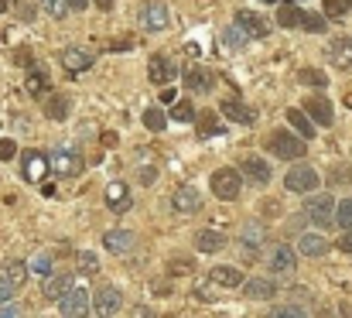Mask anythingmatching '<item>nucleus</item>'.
<instances>
[{"mask_svg": "<svg viewBox=\"0 0 352 318\" xmlns=\"http://www.w3.org/2000/svg\"><path fill=\"white\" fill-rule=\"evenodd\" d=\"M10 295H14V291H10V288H3V284H0V308H3V305H10Z\"/></svg>", "mask_w": 352, "mask_h": 318, "instance_id": "obj_50", "label": "nucleus"}, {"mask_svg": "<svg viewBox=\"0 0 352 318\" xmlns=\"http://www.w3.org/2000/svg\"><path fill=\"white\" fill-rule=\"evenodd\" d=\"M65 3H69V10H86L89 0H65Z\"/></svg>", "mask_w": 352, "mask_h": 318, "instance_id": "obj_52", "label": "nucleus"}, {"mask_svg": "<svg viewBox=\"0 0 352 318\" xmlns=\"http://www.w3.org/2000/svg\"><path fill=\"white\" fill-rule=\"evenodd\" d=\"M212 192H216L223 202L239 199V192H243L239 171H236V168H219V171H212Z\"/></svg>", "mask_w": 352, "mask_h": 318, "instance_id": "obj_3", "label": "nucleus"}, {"mask_svg": "<svg viewBox=\"0 0 352 318\" xmlns=\"http://www.w3.org/2000/svg\"><path fill=\"white\" fill-rule=\"evenodd\" d=\"M325 250H329V240H325V236H318V233L298 236V253H305V257H322Z\"/></svg>", "mask_w": 352, "mask_h": 318, "instance_id": "obj_25", "label": "nucleus"}, {"mask_svg": "<svg viewBox=\"0 0 352 318\" xmlns=\"http://www.w3.org/2000/svg\"><path fill=\"white\" fill-rule=\"evenodd\" d=\"M223 116H230L233 123H256V109L246 103H239V100H223Z\"/></svg>", "mask_w": 352, "mask_h": 318, "instance_id": "obj_21", "label": "nucleus"}, {"mask_svg": "<svg viewBox=\"0 0 352 318\" xmlns=\"http://www.w3.org/2000/svg\"><path fill=\"white\" fill-rule=\"evenodd\" d=\"M175 76H178L175 59H168V55H154V59L147 62V79H151L154 86H171Z\"/></svg>", "mask_w": 352, "mask_h": 318, "instance_id": "obj_6", "label": "nucleus"}, {"mask_svg": "<svg viewBox=\"0 0 352 318\" xmlns=\"http://www.w3.org/2000/svg\"><path fill=\"white\" fill-rule=\"evenodd\" d=\"M267 151H270V154H277L280 161H298V158L305 154V140L291 137L287 130H277V134H270V137H267Z\"/></svg>", "mask_w": 352, "mask_h": 318, "instance_id": "obj_1", "label": "nucleus"}, {"mask_svg": "<svg viewBox=\"0 0 352 318\" xmlns=\"http://www.w3.org/2000/svg\"><path fill=\"white\" fill-rule=\"evenodd\" d=\"M48 168H52V161H48V154H41V151H28V154L21 158V175H24L28 182H45Z\"/></svg>", "mask_w": 352, "mask_h": 318, "instance_id": "obj_9", "label": "nucleus"}, {"mask_svg": "<svg viewBox=\"0 0 352 318\" xmlns=\"http://www.w3.org/2000/svg\"><path fill=\"white\" fill-rule=\"evenodd\" d=\"M93 3H96L100 10H113V0H93Z\"/></svg>", "mask_w": 352, "mask_h": 318, "instance_id": "obj_56", "label": "nucleus"}, {"mask_svg": "<svg viewBox=\"0 0 352 318\" xmlns=\"http://www.w3.org/2000/svg\"><path fill=\"white\" fill-rule=\"evenodd\" d=\"M346 10H349V7H346V0H325V7H322V14H325V17H332V21H342V17H346Z\"/></svg>", "mask_w": 352, "mask_h": 318, "instance_id": "obj_38", "label": "nucleus"}, {"mask_svg": "<svg viewBox=\"0 0 352 318\" xmlns=\"http://www.w3.org/2000/svg\"><path fill=\"white\" fill-rule=\"evenodd\" d=\"M270 318H305V315L294 312V308H284V312H277V315H270Z\"/></svg>", "mask_w": 352, "mask_h": 318, "instance_id": "obj_51", "label": "nucleus"}, {"mask_svg": "<svg viewBox=\"0 0 352 318\" xmlns=\"http://www.w3.org/2000/svg\"><path fill=\"white\" fill-rule=\"evenodd\" d=\"M144 127H147V130H164V127H168V113H164L161 106H147V109H144Z\"/></svg>", "mask_w": 352, "mask_h": 318, "instance_id": "obj_32", "label": "nucleus"}, {"mask_svg": "<svg viewBox=\"0 0 352 318\" xmlns=\"http://www.w3.org/2000/svg\"><path fill=\"white\" fill-rule=\"evenodd\" d=\"M58 312L65 318H82L89 312V295H86V288H72L65 298H58Z\"/></svg>", "mask_w": 352, "mask_h": 318, "instance_id": "obj_12", "label": "nucleus"}, {"mask_svg": "<svg viewBox=\"0 0 352 318\" xmlns=\"http://www.w3.org/2000/svg\"><path fill=\"white\" fill-rule=\"evenodd\" d=\"M301 28L311 31V34H322V31L329 28V17H325V14H305V17H301Z\"/></svg>", "mask_w": 352, "mask_h": 318, "instance_id": "obj_34", "label": "nucleus"}, {"mask_svg": "<svg viewBox=\"0 0 352 318\" xmlns=\"http://www.w3.org/2000/svg\"><path fill=\"white\" fill-rule=\"evenodd\" d=\"M137 17H140V28H147V31H164V28H168V21H171V14H168V3H164V0H144Z\"/></svg>", "mask_w": 352, "mask_h": 318, "instance_id": "obj_4", "label": "nucleus"}, {"mask_svg": "<svg viewBox=\"0 0 352 318\" xmlns=\"http://www.w3.org/2000/svg\"><path fill=\"white\" fill-rule=\"evenodd\" d=\"M223 246H226V236H223V233H216V229L195 233V250H202V253H219Z\"/></svg>", "mask_w": 352, "mask_h": 318, "instance_id": "obj_24", "label": "nucleus"}, {"mask_svg": "<svg viewBox=\"0 0 352 318\" xmlns=\"http://www.w3.org/2000/svg\"><path fill=\"white\" fill-rule=\"evenodd\" d=\"M45 116L48 120H65L69 116V96H48L45 100Z\"/></svg>", "mask_w": 352, "mask_h": 318, "instance_id": "obj_29", "label": "nucleus"}, {"mask_svg": "<svg viewBox=\"0 0 352 318\" xmlns=\"http://www.w3.org/2000/svg\"><path fill=\"white\" fill-rule=\"evenodd\" d=\"M349 178H352V171L346 165H336L332 168V185H349Z\"/></svg>", "mask_w": 352, "mask_h": 318, "instance_id": "obj_43", "label": "nucleus"}, {"mask_svg": "<svg viewBox=\"0 0 352 318\" xmlns=\"http://www.w3.org/2000/svg\"><path fill=\"white\" fill-rule=\"evenodd\" d=\"M24 281H28V264H24V260H7V264L0 267V284H3V288L17 291V288H24Z\"/></svg>", "mask_w": 352, "mask_h": 318, "instance_id": "obj_16", "label": "nucleus"}, {"mask_svg": "<svg viewBox=\"0 0 352 318\" xmlns=\"http://www.w3.org/2000/svg\"><path fill=\"white\" fill-rule=\"evenodd\" d=\"M103 246H107L110 253H130V250L137 246V236H133L130 229H110V233L103 236Z\"/></svg>", "mask_w": 352, "mask_h": 318, "instance_id": "obj_18", "label": "nucleus"}, {"mask_svg": "<svg viewBox=\"0 0 352 318\" xmlns=\"http://www.w3.org/2000/svg\"><path fill=\"white\" fill-rule=\"evenodd\" d=\"M305 209H308V219H311L315 226H332V219H336L332 195H311V199L305 202Z\"/></svg>", "mask_w": 352, "mask_h": 318, "instance_id": "obj_8", "label": "nucleus"}, {"mask_svg": "<svg viewBox=\"0 0 352 318\" xmlns=\"http://www.w3.org/2000/svg\"><path fill=\"white\" fill-rule=\"evenodd\" d=\"M216 86V76L209 72V69H202V65H192V69H185V89L188 93H209Z\"/></svg>", "mask_w": 352, "mask_h": 318, "instance_id": "obj_14", "label": "nucleus"}, {"mask_svg": "<svg viewBox=\"0 0 352 318\" xmlns=\"http://www.w3.org/2000/svg\"><path fill=\"white\" fill-rule=\"evenodd\" d=\"M175 100H178V96H175V89H171V86H164V93H161V103H164V106H171Z\"/></svg>", "mask_w": 352, "mask_h": 318, "instance_id": "obj_49", "label": "nucleus"}, {"mask_svg": "<svg viewBox=\"0 0 352 318\" xmlns=\"http://www.w3.org/2000/svg\"><path fill=\"white\" fill-rule=\"evenodd\" d=\"M93 308H96V315L100 318H113L120 308H123V295H120V288H100L96 298H93Z\"/></svg>", "mask_w": 352, "mask_h": 318, "instance_id": "obj_13", "label": "nucleus"}, {"mask_svg": "<svg viewBox=\"0 0 352 318\" xmlns=\"http://www.w3.org/2000/svg\"><path fill=\"white\" fill-rule=\"evenodd\" d=\"M107 206H110L113 212H120V215L130 212L133 202H130V189H126L123 182H110V185H107Z\"/></svg>", "mask_w": 352, "mask_h": 318, "instance_id": "obj_19", "label": "nucleus"}, {"mask_svg": "<svg viewBox=\"0 0 352 318\" xmlns=\"http://www.w3.org/2000/svg\"><path fill=\"white\" fill-rule=\"evenodd\" d=\"M171 271H175V274H188V264H185V260H175V267H171Z\"/></svg>", "mask_w": 352, "mask_h": 318, "instance_id": "obj_53", "label": "nucleus"}, {"mask_svg": "<svg viewBox=\"0 0 352 318\" xmlns=\"http://www.w3.org/2000/svg\"><path fill=\"white\" fill-rule=\"evenodd\" d=\"M246 41H250V38H246V34H243V31H239L236 24L223 31V45H226V48H233V52H239V48L246 45Z\"/></svg>", "mask_w": 352, "mask_h": 318, "instance_id": "obj_35", "label": "nucleus"}, {"mask_svg": "<svg viewBox=\"0 0 352 318\" xmlns=\"http://www.w3.org/2000/svg\"><path fill=\"white\" fill-rule=\"evenodd\" d=\"M305 113H308L318 127H332V103H329V100H322V96L308 100V103H305Z\"/></svg>", "mask_w": 352, "mask_h": 318, "instance_id": "obj_23", "label": "nucleus"}, {"mask_svg": "<svg viewBox=\"0 0 352 318\" xmlns=\"http://www.w3.org/2000/svg\"><path fill=\"white\" fill-rule=\"evenodd\" d=\"M10 158H17V144L10 137H3L0 140V161H10Z\"/></svg>", "mask_w": 352, "mask_h": 318, "instance_id": "obj_45", "label": "nucleus"}, {"mask_svg": "<svg viewBox=\"0 0 352 318\" xmlns=\"http://www.w3.org/2000/svg\"><path fill=\"white\" fill-rule=\"evenodd\" d=\"M212 281L223 288H243V274L236 267H212Z\"/></svg>", "mask_w": 352, "mask_h": 318, "instance_id": "obj_28", "label": "nucleus"}, {"mask_svg": "<svg viewBox=\"0 0 352 318\" xmlns=\"http://www.w3.org/2000/svg\"><path fill=\"white\" fill-rule=\"evenodd\" d=\"M263 3H277V0H263Z\"/></svg>", "mask_w": 352, "mask_h": 318, "instance_id": "obj_58", "label": "nucleus"}, {"mask_svg": "<svg viewBox=\"0 0 352 318\" xmlns=\"http://www.w3.org/2000/svg\"><path fill=\"white\" fill-rule=\"evenodd\" d=\"M243 291L250 298H256V301H270L277 295V284L274 281H263V277H250V281H243Z\"/></svg>", "mask_w": 352, "mask_h": 318, "instance_id": "obj_22", "label": "nucleus"}, {"mask_svg": "<svg viewBox=\"0 0 352 318\" xmlns=\"http://www.w3.org/2000/svg\"><path fill=\"white\" fill-rule=\"evenodd\" d=\"M236 28H239L250 41H253V38H267V34L274 31L270 21H267L263 14H253V10H239V14H236Z\"/></svg>", "mask_w": 352, "mask_h": 318, "instance_id": "obj_5", "label": "nucleus"}, {"mask_svg": "<svg viewBox=\"0 0 352 318\" xmlns=\"http://www.w3.org/2000/svg\"><path fill=\"white\" fill-rule=\"evenodd\" d=\"M171 209L175 212H199L202 209V195H199L192 185H182V189H175V195H171Z\"/></svg>", "mask_w": 352, "mask_h": 318, "instance_id": "obj_17", "label": "nucleus"}, {"mask_svg": "<svg viewBox=\"0 0 352 318\" xmlns=\"http://www.w3.org/2000/svg\"><path fill=\"white\" fill-rule=\"evenodd\" d=\"M301 17H305V10H298V7H291V3H284V7L277 10V24H280V28H301Z\"/></svg>", "mask_w": 352, "mask_h": 318, "instance_id": "obj_31", "label": "nucleus"}, {"mask_svg": "<svg viewBox=\"0 0 352 318\" xmlns=\"http://www.w3.org/2000/svg\"><path fill=\"white\" fill-rule=\"evenodd\" d=\"M21 17L24 21H34V7H21Z\"/></svg>", "mask_w": 352, "mask_h": 318, "instance_id": "obj_54", "label": "nucleus"}, {"mask_svg": "<svg viewBox=\"0 0 352 318\" xmlns=\"http://www.w3.org/2000/svg\"><path fill=\"white\" fill-rule=\"evenodd\" d=\"M168 116H171V120H182V123H188V120H195V109H192L188 103H175Z\"/></svg>", "mask_w": 352, "mask_h": 318, "instance_id": "obj_40", "label": "nucleus"}, {"mask_svg": "<svg viewBox=\"0 0 352 318\" xmlns=\"http://www.w3.org/2000/svg\"><path fill=\"white\" fill-rule=\"evenodd\" d=\"M137 318H151V312L147 308H137Z\"/></svg>", "mask_w": 352, "mask_h": 318, "instance_id": "obj_57", "label": "nucleus"}, {"mask_svg": "<svg viewBox=\"0 0 352 318\" xmlns=\"http://www.w3.org/2000/svg\"><path fill=\"white\" fill-rule=\"evenodd\" d=\"M28 93H31V96H45V93H48V76H45L41 69H31V72H28Z\"/></svg>", "mask_w": 352, "mask_h": 318, "instance_id": "obj_33", "label": "nucleus"}, {"mask_svg": "<svg viewBox=\"0 0 352 318\" xmlns=\"http://www.w3.org/2000/svg\"><path fill=\"white\" fill-rule=\"evenodd\" d=\"M346 7H352V0H346Z\"/></svg>", "mask_w": 352, "mask_h": 318, "instance_id": "obj_59", "label": "nucleus"}, {"mask_svg": "<svg viewBox=\"0 0 352 318\" xmlns=\"http://www.w3.org/2000/svg\"><path fill=\"white\" fill-rule=\"evenodd\" d=\"M239 171H243V178H250L253 185H270V178H274L270 161H263V158H256V154H246L243 165H239Z\"/></svg>", "mask_w": 352, "mask_h": 318, "instance_id": "obj_7", "label": "nucleus"}, {"mask_svg": "<svg viewBox=\"0 0 352 318\" xmlns=\"http://www.w3.org/2000/svg\"><path fill=\"white\" fill-rule=\"evenodd\" d=\"M69 291H72V277H65V274H58V277H48V284H45V295H48L52 301L65 298Z\"/></svg>", "mask_w": 352, "mask_h": 318, "instance_id": "obj_27", "label": "nucleus"}, {"mask_svg": "<svg viewBox=\"0 0 352 318\" xmlns=\"http://www.w3.org/2000/svg\"><path fill=\"white\" fill-rule=\"evenodd\" d=\"M339 250H342V253H349V257H352V229H346V233L339 236Z\"/></svg>", "mask_w": 352, "mask_h": 318, "instance_id": "obj_47", "label": "nucleus"}, {"mask_svg": "<svg viewBox=\"0 0 352 318\" xmlns=\"http://www.w3.org/2000/svg\"><path fill=\"white\" fill-rule=\"evenodd\" d=\"M52 168H55L62 178H76V175L82 171V154H79V151H72V147H62V151H55Z\"/></svg>", "mask_w": 352, "mask_h": 318, "instance_id": "obj_11", "label": "nucleus"}, {"mask_svg": "<svg viewBox=\"0 0 352 318\" xmlns=\"http://www.w3.org/2000/svg\"><path fill=\"white\" fill-rule=\"evenodd\" d=\"M103 144L107 147H117V134H103Z\"/></svg>", "mask_w": 352, "mask_h": 318, "instance_id": "obj_55", "label": "nucleus"}, {"mask_svg": "<svg viewBox=\"0 0 352 318\" xmlns=\"http://www.w3.org/2000/svg\"><path fill=\"white\" fill-rule=\"evenodd\" d=\"M294 267H298V253L287 243H277L270 250V271L274 274H294Z\"/></svg>", "mask_w": 352, "mask_h": 318, "instance_id": "obj_15", "label": "nucleus"}, {"mask_svg": "<svg viewBox=\"0 0 352 318\" xmlns=\"http://www.w3.org/2000/svg\"><path fill=\"white\" fill-rule=\"evenodd\" d=\"M137 178H140V185H154L157 168H154V165H144V168H137Z\"/></svg>", "mask_w": 352, "mask_h": 318, "instance_id": "obj_44", "label": "nucleus"}, {"mask_svg": "<svg viewBox=\"0 0 352 318\" xmlns=\"http://www.w3.org/2000/svg\"><path fill=\"white\" fill-rule=\"evenodd\" d=\"M329 62L336 69H349L352 65V38H336L329 45Z\"/></svg>", "mask_w": 352, "mask_h": 318, "instance_id": "obj_20", "label": "nucleus"}, {"mask_svg": "<svg viewBox=\"0 0 352 318\" xmlns=\"http://www.w3.org/2000/svg\"><path fill=\"white\" fill-rule=\"evenodd\" d=\"M301 83L305 86H315V89H325L329 86V76L318 72V69H301Z\"/></svg>", "mask_w": 352, "mask_h": 318, "instance_id": "obj_36", "label": "nucleus"}, {"mask_svg": "<svg viewBox=\"0 0 352 318\" xmlns=\"http://www.w3.org/2000/svg\"><path fill=\"white\" fill-rule=\"evenodd\" d=\"M58 62H62V69H65V72L79 76V72H86V69L93 65V55H89L86 48H79V45H69V48H62Z\"/></svg>", "mask_w": 352, "mask_h": 318, "instance_id": "obj_10", "label": "nucleus"}, {"mask_svg": "<svg viewBox=\"0 0 352 318\" xmlns=\"http://www.w3.org/2000/svg\"><path fill=\"white\" fill-rule=\"evenodd\" d=\"M336 222H339L342 229H352V199H342V202L336 206Z\"/></svg>", "mask_w": 352, "mask_h": 318, "instance_id": "obj_37", "label": "nucleus"}, {"mask_svg": "<svg viewBox=\"0 0 352 318\" xmlns=\"http://www.w3.org/2000/svg\"><path fill=\"white\" fill-rule=\"evenodd\" d=\"M287 3H298V0H287Z\"/></svg>", "mask_w": 352, "mask_h": 318, "instance_id": "obj_60", "label": "nucleus"}, {"mask_svg": "<svg viewBox=\"0 0 352 318\" xmlns=\"http://www.w3.org/2000/svg\"><path fill=\"white\" fill-rule=\"evenodd\" d=\"M79 264H82V271H86V274H96V271H100L96 253H82V257H79Z\"/></svg>", "mask_w": 352, "mask_h": 318, "instance_id": "obj_46", "label": "nucleus"}, {"mask_svg": "<svg viewBox=\"0 0 352 318\" xmlns=\"http://www.w3.org/2000/svg\"><path fill=\"white\" fill-rule=\"evenodd\" d=\"M0 318H24V315H21L17 305H3V308H0Z\"/></svg>", "mask_w": 352, "mask_h": 318, "instance_id": "obj_48", "label": "nucleus"}, {"mask_svg": "<svg viewBox=\"0 0 352 318\" xmlns=\"http://www.w3.org/2000/svg\"><path fill=\"white\" fill-rule=\"evenodd\" d=\"M31 271H34V274H52V253H38V257L31 260Z\"/></svg>", "mask_w": 352, "mask_h": 318, "instance_id": "obj_41", "label": "nucleus"}, {"mask_svg": "<svg viewBox=\"0 0 352 318\" xmlns=\"http://www.w3.org/2000/svg\"><path fill=\"white\" fill-rule=\"evenodd\" d=\"M41 7H45L52 17H65V14H69V3H65V0H41Z\"/></svg>", "mask_w": 352, "mask_h": 318, "instance_id": "obj_42", "label": "nucleus"}, {"mask_svg": "<svg viewBox=\"0 0 352 318\" xmlns=\"http://www.w3.org/2000/svg\"><path fill=\"white\" fill-rule=\"evenodd\" d=\"M195 123H199V134H202V137H216V134H223V123H219L216 113H199Z\"/></svg>", "mask_w": 352, "mask_h": 318, "instance_id": "obj_30", "label": "nucleus"}, {"mask_svg": "<svg viewBox=\"0 0 352 318\" xmlns=\"http://www.w3.org/2000/svg\"><path fill=\"white\" fill-rule=\"evenodd\" d=\"M287 123H291V127H294V130H298V134H301L305 140H311V137H315L311 116H308L305 109H287Z\"/></svg>", "mask_w": 352, "mask_h": 318, "instance_id": "obj_26", "label": "nucleus"}, {"mask_svg": "<svg viewBox=\"0 0 352 318\" xmlns=\"http://www.w3.org/2000/svg\"><path fill=\"white\" fill-rule=\"evenodd\" d=\"M260 240H263V226H260V222H246V226H243V243H246V246H250V243L256 246Z\"/></svg>", "mask_w": 352, "mask_h": 318, "instance_id": "obj_39", "label": "nucleus"}, {"mask_svg": "<svg viewBox=\"0 0 352 318\" xmlns=\"http://www.w3.org/2000/svg\"><path fill=\"white\" fill-rule=\"evenodd\" d=\"M284 185L287 192H298V195H311L318 189V171L311 165H294L287 175H284Z\"/></svg>", "mask_w": 352, "mask_h": 318, "instance_id": "obj_2", "label": "nucleus"}]
</instances>
